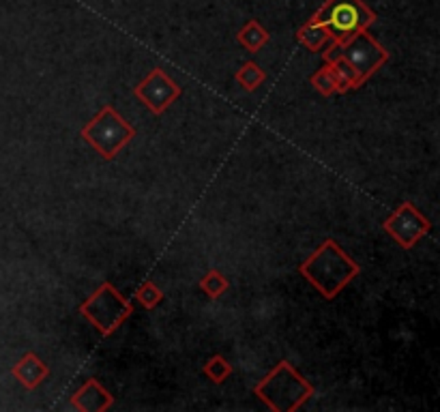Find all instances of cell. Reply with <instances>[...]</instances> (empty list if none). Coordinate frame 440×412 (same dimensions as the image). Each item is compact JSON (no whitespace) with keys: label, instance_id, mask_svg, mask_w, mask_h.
<instances>
[{"label":"cell","instance_id":"1","mask_svg":"<svg viewBox=\"0 0 440 412\" xmlns=\"http://www.w3.org/2000/svg\"><path fill=\"white\" fill-rule=\"evenodd\" d=\"M374 22V14L361 0H329L309 24L326 29L335 46H344L350 37Z\"/></svg>","mask_w":440,"mask_h":412},{"label":"cell","instance_id":"2","mask_svg":"<svg viewBox=\"0 0 440 412\" xmlns=\"http://www.w3.org/2000/svg\"><path fill=\"white\" fill-rule=\"evenodd\" d=\"M101 119H104V123H106L108 129H104V125L95 119V121L82 131V136H84L106 159H112V157L121 151V146H125V144L129 142V138L136 136V129H134V127H127L112 108H104Z\"/></svg>","mask_w":440,"mask_h":412},{"label":"cell","instance_id":"3","mask_svg":"<svg viewBox=\"0 0 440 412\" xmlns=\"http://www.w3.org/2000/svg\"><path fill=\"white\" fill-rule=\"evenodd\" d=\"M344 63L359 76V80L363 82L369 74H374V69L378 65H382L386 61V54L384 50L371 39L367 37L363 31L356 33L354 37H350L346 44H344Z\"/></svg>","mask_w":440,"mask_h":412},{"label":"cell","instance_id":"4","mask_svg":"<svg viewBox=\"0 0 440 412\" xmlns=\"http://www.w3.org/2000/svg\"><path fill=\"white\" fill-rule=\"evenodd\" d=\"M136 95L146 104V108H151L155 114H161L172 99L179 97V86L170 82L168 76L161 74V69H155L138 89Z\"/></svg>","mask_w":440,"mask_h":412},{"label":"cell","instance_id":"5","mask_svg":"<svg viewBox=\"0 0 440 412\" xmlns=\"http://www.w3.org/2000/svg\"><path fill=\"white\" fill-rule=\"evenodd\" d=\"M14 373L22 380L24 386L35 388V386L48 376V367H46L33 352H29V354L14 367Z\"/></svg>","mask_w":440,"mask_h":412},{"label":"cell","instance_id":"6","mask_svg":"<svg viewBox=\"0 0 440 412\" xmlns=\"http://www.w3.org/2000/svg\"><path fill=\"white\" fill-rule=\"evenodd\" d=\"M239 39L245 48H249L251 52L260 50L266 41H269V33L262 31V26L258 24V20H251L245 24V29L239 33Z\"/></svg>","mask_w":440,"mask_h":412},{"label":"cell","instance_id":"7","mask_svg":"<svg viewBox=\"0 0 440 412\" xmlns=\"http://www.w3.org/2000/svg\"><path fill=\"white\" fill-rule=\"evenodd\" d=\"M299 37H301V41L307 44L311 50H318L326 39H331V35L326 33V29L316 26V24H307V26L299 33Z\"/></svg>","mask_w":440,"mask_h":412},{"label":"cell","instance_id":"8","mask_svg":"<svg viewBox=\"0 0 440 412\" xmlns=\"http://www.w3.org/2000/svg\"><path fill=\"white\" fill-rule=\"evenodd\" d=\"M236 80L245 86V91H256L258 89V84L264 80V74L258 69V65H254V63H247L241 71H239V76H236Z\"/></svg>","mask_w":440,"mask_h":412},{"label":"cell","instance_id":"9","mask_svg":"<svg viewBox=\"0 0 440 412\" xmlns=\"http://www.w3.org/2000/svg\"><path fill=\"white\" fill-rule=\"evenodd\" d=\"M230 365L221 358V356H215L209 365H206V373L215 380V382H224V378L230 373Z\"/></svg>","mask_w":440,"mask_h":412},{"label":"cell","instance_id":"10","mask_svg":"<svg viewBox=\"0 0 440 412\" xmlns=\"http://www.w3.org/2000/svg\"><path fill=\"white\" fill-rule=\"evenodd\" d=\"M138 298H140L146 307H155V303H157V301H161V292L153 286V281H146V283L140 288Z\"/></svg>","mask_w":440,"mask_h":412}]
</instances>
